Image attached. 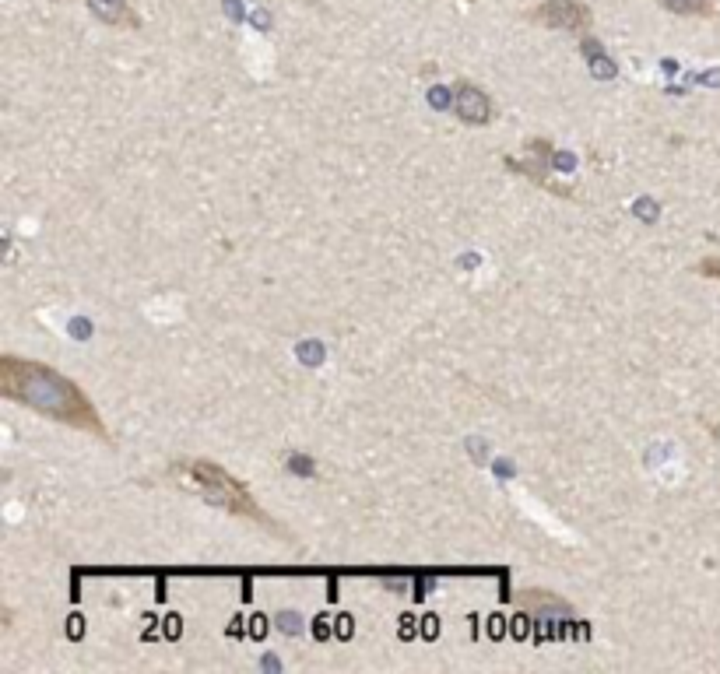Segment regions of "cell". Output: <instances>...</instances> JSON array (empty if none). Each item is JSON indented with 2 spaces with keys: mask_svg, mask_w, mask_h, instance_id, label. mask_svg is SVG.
Returning <instances> with one entry per match:
<instances>
[{
  "mask_svg": "<svg viewBox=\"0 0 720 674\" xmlns=\"http://www.w3.org/2000/svg\"><path fill=\"white\" fill-rule=\"evenodd\" d=\"M0 394L15 404L39 411V415L64 422L71 429H85L99 439H109L106 425H102L95 404L85 397V390L53 366L32 359H18V355H4L0 359Z\"/></svg>",
  "mask_w": 720,
  "mask_h": 674,
  "instance_id": "obj_1",
  "label": "cell"
},
{
  "mask_svg": "<svg viewBox=\"0 0 720 674\" xmlns=\"http://www.w3.org/2000/svg\"><path fill=\"white\" fill-rule=\"evenodd\" d=\"M180 471L187 474L190 485H194L197 492L204 495V502H208V506H218V510H225V513H236V517L257 520V524L278 531V524H274V520L257 506V499L250 495V488H246L239 478H232L225 467L211 464V460H190V464H183Z\"/></svg>",
  "mask_w": 720,
  "mask_h": 674,
  "instance_id": "obj_2",
  "label": "cell"
},
{
  "mask_svg": "<svg viewBox=\"0 0 720 674\" xmlns=\"http://www.w3.org/2000/svg\"><path fill=\"white\" fill-rule=\"evenodd\" d=\"M531 22L545 25V29H562V32H573V36H584V32L591 29L594 15L580 0H545V4H538V8L531 11Z\"/></svg>",
  "mask_w": 720,
  "mask_h": 674,
  "instance_id": "obj_3",
  "label": "cell"
},
{
  "mask_svg": "<svg viewBox=\"0 0 720 674\" xmlns=\"http://www.w3.org/2000/svg\"><path fill=\"white\" fill-rule=\"evenodd\" d=\"M454 113L464 123H489L492 120V99L471 81H457L454 85Z\"/></svg>",
  "mask_w": 720,
  "mask_h": 674,
  "instance_id": "obj_4",
  "label": "cell"
},
{
  "mask_svg": "<svg viewBox=\"0 0 720 674\" xmlns=\"http://www.w3.org/2000/svg\"><path fill=\"white\" fill-rule=\"evenodd\" d=\"M88 11L113 29H141V18L134 15L130 0H88Z\"/></svg>",
  "mask_w": 720,
  "mask_h": 674,
  "instance_id": "obj_5",
  "label": "cell"
},
{
  "mask_svg": "<svg viewBox=\"0 0 720 674\" xmlns=\"http://www.w3.org/2000/svg\"><path fill=\"white\" fill-rule=\"evenodd\" d=\"M584 53H587V67H591L598 78H619V64L615 60H608V53L601 50V43H594V39H584Z\"/></svg>",
  "mask_w": 720,
  "mask_h": 674,
  "instance_id": "obj_6",
  "label": "cell"
},
{
  "mask_svg": "<svg viewBox=\"0 0 720 674\" xmlns=\"http://www.w3.org/2000/svg\"><path fill=\"white\" fill-rule=\"evenodd\" d=\"M664 11H671V15H710V0H657Z\"/></svg>",
  "mask_w": 720,
  "mask_h": 674,
  "instance_id": "obj_7",
  "label": "cell"
},
{
  "mask_svg": "<svg viewBox=\"0 0 720 674\" xmlns=\"http://www.w3.org/2000/svg\"><path fill=\"white\" fill-rule=\"evenodd\" d=\"M696 274H703V278H713L720 281V257H706L696 264Z\"/></svg>",
  "mask_w": 720,
  "mask_h": 674,
  "instance_id": "obj_8",
  "label": "cell"
},
{
  "mask_svg": "<svg viewBox=\"0 0 720 674\" xmlns=\"http://www.w3.org/2000/svg\"><path fill=\"white\" fill-rule=\"evenodd\" d=\"M285 618V629L288 632H299V615H292V611H288V615H281Z\"/></svg>",
  "mask_w": 720,
  "mask_h": 674,
  "instance_id": "obj_9",
  "label": "cell"
},
{
  "mask_svg": "<svg viewBox=\"0 0 720 674\" xmlns=\"http://www.w3.org/2000/svg\"><path fill=\"white\" fill-rule=\"evenodd\" d=\"M292 467H296V471H303V474H313V464H310V460H303V457L292 460Z\"/></svg>",
  "mask_w": 720,
  "mask_h": 674,
  "instance_id": "obj_10",
  "label": "cell"
}]
</instances>
